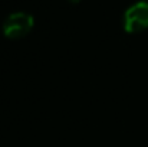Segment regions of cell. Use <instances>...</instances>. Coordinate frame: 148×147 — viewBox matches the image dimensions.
<instances>
[{
    "label": "cell",
    "instance_id": "6da1fadb",
    "mask_svg": "<svg viewBox=\"0 0 148 147\" xmlns=\"http://www.w3.org/2000/svg\"><path fill=\"white\" fill-rule=\"evenodd\" d=\"M35 19L27 12L10 13L3 22V33L9 39H22L33 29Z\"/></svg>",
    "mask_w": 148,
    "mask_h": 147
},
{
    "label": "cell",
    "instance_id": "7a4b0ae2",
    "mask_svg": "<svg viewBox=\"0 0 148 147\" xmlns=\"http://www.w3.org/2000/svg\"><path fill=\"white\" fill-rule=\"evenodd\" d=\"M124 29L128 33H138L148 29V1H137L124 13Z\"/></svg>",
    "mask_w": 148,
    "mask_h": 147
},
{
    "label": "cell",
    "instance_id": "3957f363",
    "mask_svg": "<svg viewBox=\"0 0 148 147\" xmlns=\"http://www.w3.org/2000/svg\"><path fill=\"white\" fill-rule=\"evenodd\" d=\"M68 1H71V3H73V4H78L81 0H68Z\"/></svg>",
    "mask_w": 148,
    "mask_h": 147
},
{
    "label": "cell",
    "instance_id": "277c9868",
    "mask_svg": "<svg viewBox=\"0 0 148 147\" xmlns=\"http://www.w3.org/2000/svg\"><path fill=\"white\" fill-rule=\"evenodd\" d=\"M140 1H148V0H140Z\"/></svg>",
    "mask_w": 148,
    "mask_h": 147
}]
</instances>
